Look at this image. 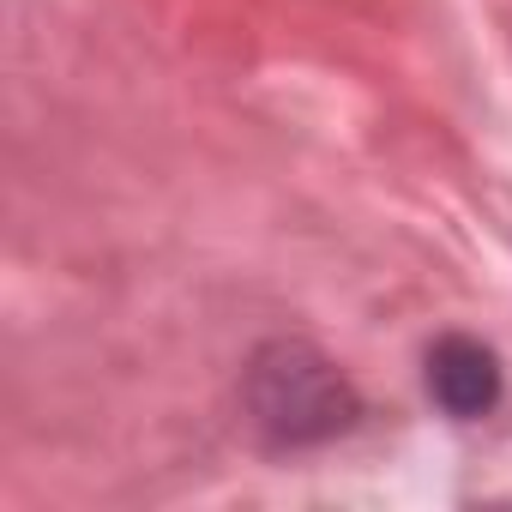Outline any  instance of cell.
I'll return each instance as SVG.
<instances>
[{"mask_svg":"<svg viewBox=\"0 0 512 512\" xmlns=\"http://www.w3.org/2000/svg\"><path fill=\"white\" fill-rule=\"evenodd\" d=\"M428 392L452 416H482L500 398V362L476 338H440L428 350Z\"/></svg>","mask_w":512,"mask_h":512,"instance_id":"7a4b0ae2","label":"cell"},{"mask_svg":"<svg viewBox=\"0 0 512 512\" xmlns=\"http://www.w3.org/2000/svg\"><path fill=\"white\" fill-rule=\"evenodd\" d=\"M253 404H260V422L284 440H314L350 422V386L338 380L332 362H320L302 344H284L272 356H260L253 368Z\"/></svg>","mask_w":512,"mask_h":512,"instance_id":"6da1fadb","label":"cell"}]
</instances>
